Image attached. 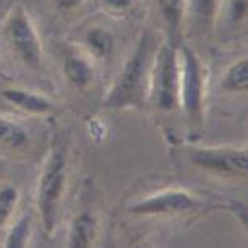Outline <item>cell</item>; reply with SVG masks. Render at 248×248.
Returning <instances> with one entry per match:
<instances>
[{
	"label": "cell",
	"mask_w": 248,
	"mask_h": 248,
	"mask_svg": "<svg viewBox=\"0 0 248 248\" xmlns=\"http://www.w3.org/2000/svg\"><path fill=\"white\" fill-rule=\"evenodd\" d=\"M85 44L90 54L96 59H107L114 50V37L106 28L94 26L85 32Z\"/></svg>",
	"instance_id": "4fadbf2b"
},
{
	"label": "cell",
	"mask_w": 248,
	"mask_h": 248,
	"mask_svg": "<svg viewBox=\"0 0 248 248\" xmlns=\"http://www.w3.org/2000/svg\"><path fill=\"white\" fill-rule=\"evenodd\" d=\"M102 3L114 12H125L132 5V0H102Z\"/></svg>",
	"instance_id": "d6986e66"
},
{
	"label": "cell",
	"mask_w": 248,
	"mask_h": 248,
	"mask_svg": "<svg viewBox=\"0 0 248 248\" xmlns=\"http://www.w3.org/2000/svg\"><path fill=\"white\" fill-rule=\"evenodd\" d=\"M2 97L8 104L15 106L16 109L28 112V114L43 115L54 109L52 102L47 97L21 90V88H5V90H2Z\"/></svg>",
	"instance_id": "9c48e42d"
},
{
	"label": "cell",
	"mask_w": 248,
	"mask_h": 248,
	"mask_svg": "<svg viewBox=\"0 0 248 248\" xmlns=\"http://www.w3.org/2000/svg\"><path fill=\"white\" fill-rule=\"evenodd\" d=\"M0 75H2V70H0Z\"/></svg>",
	"instance_id": "44dd1931"
},
{
	"label": "cell",
	"mask_w": 248,
	"mask_h": 248,
	"mask_svg": "<svg viewBox=\"0 0 248 248\" xmlns=\"http://www.w3.org/2000/svg\"><path fill=\"white\" fill-rule=\"evenodd\" d=\"M81 3H83V0H55V5L63 12L75 10V8H78Z\"/></svg>",
	"instance_id": "ffe728a7"
},
{
	"label": "cell",
	"mask_w": 248,
	"mask_h": 248,
	"mask_svg": "<svg viewBox=\"0 0 248 248\" xmlns=\"http://www.w3.org/2000/svg\"><path fill=\"white\" fill-rule=\"evenodd\" d=\"M30 141V135L20 124L0 117V144L10 148H21Z\"/></svg>",
	"instance_id": "9a60e30c"
},
{
	"label": "cell",
	"mask_w": 248,
	"mask_h": 248,
	"mask_svg": "<svg viewBox=\"0 0 248 248\" xmlns=\"http://www.w3.org/2000/svg\"><path fill=\"white\" fill-rule=\"evenodd\" d=\"M3 34H5L12 50L26 67L32 70L41 68V65H43V46H41L36 28L25 7L16 5L8 13Z\"/></svg>",
	"instance_id": "5b68a950"
},
{
	"label": "cell",
	"mask_w": 248,
	"mask_h": 248,
	"mask_svg": "<svg viewBox=\"0 0 248 248\" xmlns=\"http://www.w3.org/2000/svg\"><path fill=\"white\" fill-rule=\"evenodd\" d=\"M148 101L162 112H172L180 106L179 47L172 41L162 43L153 57Z\"/></svg>",
	"instance_id": "7a4b0ae2"
},
{
	"label": "cell",
	"mask_w": 248,
	"mask_h": 248,
	"mask_svg": "<svg viewBox=\"0 0 248 248\" xmlns=\"http://www.w3.org/2000/svg\"><path fill=\"white\" fill-rule=\"evenodd\" d=\"M200 200L186 190L169 188L151 193L130 204L128 211L137 216H167L182 214L195 209Z\"/></svg>",
	"instance_id": "52a82bcc"
},
{
	"label": "cell",
	"mask_w": 248,
	"mask_h": 248,
	"mask_svg": "<svg viewBox=\"0 0 248 248\" xmlns=\"http://www.w3.org/2000/svg\"><path fill=\"white\" fill-rule=\"evenodd\" d=\"M18 201H20V191L15 185L0 186V229L5 227L12 219Z\"/></svg>",
	"instance_id": "2e32d148"
},
{
	"label": "cell",
	"mask_w": 248,
	"mask_h": 248,
	"mask_svg": "<svg viewBox=\"0 0 248 248\" xmlns=\"http://www.w3.org/2000/svg\"><path fill=\"white\" fill-rule=\"evenodd\" d=\"M67 156L62 149H52L41 172L37 184V209L44 231L50 233L55 229L62 201L65 184H67Z\"/></svg>",
	"instance_id": "3957f363"
},
{
	"label": "cell",
	"mask_w": 248,
	"mask_h": 248,
	"mask_svg": "<svg viewBox=\"0 0 248 248\" xmlns=\"http://www.w3.org/2000/svg\"><path fill=\"white\" fill-rule=\"evenodd\" d=\"M188 159L193 166L214 174L245 177L248 172V154L243 146L191 148Z\"/></svg>",
	"instance_id": "8992f818"
},
{
	"label": "cell",
	"mask_w": 248,
	"mask_h": 248,
	"mask_svg": "<svg viewBox=\"0 0 248 248\" xmlns=\"http://www.w3.org/2000/svg\"><path fill=\"white\" fill-rule=\"evenodd\" d=\"M180 106L191 127H201L204 120V70L198 54L188 46L179 47Z\"/></svg>",
	"instance_id": "277c9868"
},
{
	"label": "cell",
	"mask_w": 248,
	"mask_h": 248,
	"mask_svg": "<svg viewBox=\"0 0 248 248\" xmlns=\"http://www.w3.org/2000/svg\"><path fill=\"white\" fill-rule=\"evenodd\" d=\"M63 73L70 85L78 88V90H86L94 79L93 65L79 55H70V57L65 59Z\"/></svg>",
	"instance_id": "30bf717a"
},
{
	"label": "cell",
	"mask_w": 248,
	"mask_h": 248,
	"mask_svg": "<svg viewBox=\"0 0 248 248\" xmlns=\"http://www.w3.org/2000/svg\"><path fill=\"white\" fill-rule=\"evenodd\" d=\"M32 232V217L30 213L23 214L15 221V224L8 231L3 245L7 248H23L30 243Z\"/></svg>",
	"instance_id": "5bb4252c"
},
{
	"label": "cell",
	"mask_w": 248,
	"mask_h": 248,
	"mask_svg": "<svg viewBox=\"0 0 248 248\" xmlns=\"http://www.w3.org/2000/svg\"><path fill=\"white\" fill-rule=\"evenodd\" d=\"M247 3L248 0H226L224 2L229 26L237 28L243 25V21L247 20Z\"/></svg>",
	"instance_id": "ac0fdd59"
},
{
	"label": "cell",
	"mask_w": 248,
	"mask_h": 248,
	"mask_svg": "<svg viewBox=\"0 0 248 248\" xmlns=\"http://www.w3.org/2000/svg\"><path fill=\"white\" fill-rule=\"evenodd\" d=\"M153 57L151 37L148 32H143L117 81L102 101L106 109L117 110L127 107H141L148 101Z\"/></svg>",
	"instance_id": "6da1fadb"
},
{
	"label": "cell",
	"mask_w": 248,
	"mask_h": 248,
	"mask_svg": "<svg viewBox=\"0 0 248 248\" xmlns=\"http://www.w3.org/2000/svg\"><path fill=\"white\" fill-rule=\"evenodd\" d=\"M221 88L226 93L243 94L248 90V60L245 57L238 59L226 70L221 81Z\"/></svg>",
	"instance_id": "7c38bea8"
},
{
	"label": "cell",
	"mask_w": 248,
	"mask_h": 248,
	"mask_svg": "<svg viewBox=\"0 0 248 248\" xmlns=\"http://www.w3.org/2000/svg\"><path fill=\"white\" fill-rule=\"evenodd\" d=\"M221 7V0H188L191 15L201 26H209Z\"/></svg>",
	"instance_id": "e0dca14e"
},
{
	"label": "cell",
	"mask_w": 248,
	"mask_h": 248,
	"mask_svg": "<svg viewBox=\"0 0 248 248\" xmlns=\"http://www.w3.org/2000/svg\"><path fill=\"white\" fill-rule=\"evenodd\" d=\"M99 222L93 211H81L73 217L68 231V247L86 248L96 242Z\"/></svg>",
	"instance_id": "ba28073f"
},
{
	"label": "cell",
	"mask_w": 248,
	"mask_h": 248,
	"mask_svg": "<svg viewBox=\"0 0 248 248\" xmlns=\"http://www.w3.org/2000/svg\"><path fill=\"white\" fill-rule=\"evenodd\" d=\"M157 8L169 30L170 41L174 43L175 37L180 34L185 12L188 8V0H157Z\"/></svg>",
	"instance_id": "8fae6325"
}]
</instances>
